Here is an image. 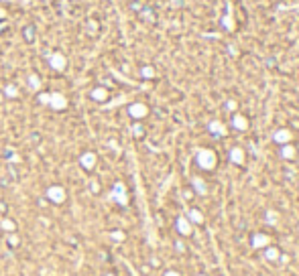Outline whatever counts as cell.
<instances>
[{
    "mask_svg": "<svg viewBox=\"0 0 299 276\" xmlns=\"http://www.w3.org/2000/svg\"><path fill=\"white\" fill-rule=\"evenodd\" d=\"M49 106L53 110H63L67 106V98L59 91H53V94H49Z\"/></svg>",
    "mask_w": 299,
    "mask_h": 276,
    "instance_id": "cell-1",
    "label": "cell"
},
{
    "mask_svg": "<svg viewBox=\"0 0 299 276\" xmlns=\"http://www.w3.org/2000/svg\"><path fill=\"white\" fill-rule=\"evenodd\" d=\"M49 65H51L53 69H57V71H63L65 65H67L65 55H63V53H51V55H49Z\"/></svg>",
    "mask_w": 299,
    "mask_h": 276,
    "instance_id": "cell-2",
    "label": "cell"
},
{
    "mask_svg": "<svg viewBox=\"0 0 299 276\" xmlns=\"http://www.w3.org/2000/svg\"><path fill=\"white\" fill-rule=\"evenodd\" d=\"M47 197H49L53 203H63V201H65V191H63V187L53 185V187L47 189Z\"/></svg>",
    "mask_w": 299,
    "mask_h": 276,
    "instance_id": "cell-3",
    "label": "cell"
},
{
    "mask_svg": "<svg viewBox=\"0 0 299 276\" xmlns=\"http://www.w3.org/2000/svg\"><path fill=\"white\" fill-rule=\"evenodd\" d=\"M112 199H114V201H118L120 205H126V203H129V199H126V193H124V185H122V183H116V185H114Z\"/></svg>",
    "mask_w": 299,
    "mask_h": 276,
    "instance_id": "cell-4",
    "label": "cell"
},
{
    "mask_svg": "<svg viewBox=\"0 0 299 276\" xmlns=\"http://www.w3.org/2000/svg\"><path fill=\"white\" fill-rule=\"evenodd\" d=\"M79 163H82V167L84 169H94V165H96V155L94 153H84L82 155V158H79Z\"/></svg>",
    "mask_w": 299,
    "mask_h": 276,
    "instance_id": "cell-5",
    "label": "cell"
},
{
    "mask_svg": "<svg viewBox=\"0 0 299 276\" xmlns=\"http://www.w3.org/2000/svg\"><path fill=\"white\" fill-rule=\"evenodd\" d=\"M129 112H131V116H132V118H143L145 114H147V108L143 106V104H132Z\"/></svg>",
    "mask_w": 299,
    "mask_h": 276,
    "instance_id": "cell-6",
    "label": "cell"
},
{
    "mask_svg": "<svg viewBox=\"0 0 299 276\" xmlns=\"http://www.w3.org/2000/svg\"><path fill=\"white\" fill-rule=\"evenodd\" d=\"M92 98H94L96 102H104L108 98V91L104 87H96V89H92Z\"/></svg>",
    "mask_w": 299,
    "mask_h": 276,
    "instance_id": "cell-7",
    "label": "cell"
},
{
    "mask_svg": "<svg viewBox=\"0 0 299 276\" xmlns=\"http://www.w3.org/2000/svg\"><path fill=\"white\" fill-rule=\"evenodd\" d=\"M29 87L31 89H39L41 87V79L37 75H29Z\"/></svg>",
    "mask_w": 299,
    "mask_h": 276,
    "instance_id": "cell-8",
    "label": "cell"
},
{
    "mask_svg": "<svg viewBox=\"0 0 299 276\" xmlns=\"http://www.w3.org/2000/svg\"><path fill=\"white\" fill-rule=\"evenodd\" d=\"M0 227H2V229H6V232H15V222L13 220H2V222H0Z\"/></svg>",
    "mask_w": 299,
    "mask_h": 276,
    "instance_id": "cell-9",
    "label": "cell"
},
{
    "mask_svg": "<svg viewBox=\"0 0 299 276\" xmlns=\"http://www.w3.org/2000/svg\"><path fill=\"white\" fill-rule=\"evenodd\" d=\"M4 94H6L8 98H17V96H19V89H17V86H13V84H10V86H6Z\"/></svg>",
    "mask_w": 299,
    "mask_h": 276,
    "instance_id": "cell-10",
    "label": "cell"
},
{
    "mask_svg": "<svg viewBox=\"0 0 299 276\" xmlns=\"http://www.w3.org/2000/svg\"><path fill=\"white\" fill-rule=\"evenodd\" d=\"M39 102L41 104H49V94H41L39 96Z\"/></svg>",
    "mask_w": 299,
    "mask_h": 276,
    "instance_id": "cell-11",
    "label": "cell"
},
{
    "mask_svg": "<svg viewBox=\"0 0 299 276\" xmlns=\"http://www.w3.org/2000/svg\"><path fill=\"white\" fill-rule=\"evenodd\" d=\"M112 238H114V240H122V238H124V234H122V232H114V234H112Z\"/></svg>",
    "mask_w": 299,
    "mask_h": 276,
    "instance_id": "cell-12",
    "label": "cell"
},
{
    "mask_svg": "<svg viewBox=\"0 0 299 276\" xmlns=\"http://www.w3.org/2000/svg\"><path fill=\"white\" fill-rule=\"evenodd\" d=\"M8 240H10V244H13V246H17V244H19V238H17V236H10Z\"/></svg>",
    "mask_w": 299,
    "mask_h": 276,
    "instance_id": "cell-13",
    "label": "cell"
},
{
    "mask_svg": "<svg viewBox=\"0 0 299 276\" xmlns=\"http://www.w3.org/2000/svg\"><path fill=\"white\" fill-rule=\"evenodd\" d=\"M6 17V10L4 8H0V18H4Z\"/></svg>",
    "mask_w": 299,
    "mask_h": 276,
    "instance_id": "cell-14",
    "label": "cell"
},
{
    "mask_svg": "<svg viewBox=\"0 0 299 276\" xmlns=\"http://www.w3.org/2000/svg\"><path fill=\"white\" fill-rule=\"evenodd\" d=\"M22 4H29V0H22Z\"/></svg>",
    "mask_w": 299,
    "mask_h": 276,
    "instance_id": "cell-15",
    "label": "cell"
},
{
    "mask_svg": "<svg viewBox=\"0 0 299 276\" xmlns=\"http://www.w3.org/2000/svg\"><path fill=\"white\" fill-rule=\"evenodd\" d=\"M106 276H114V274H106Z\"/></svg>",
    "mask_w": 299,
    "mask_h": 276,
    "instance_id": "cell-16",
    "label": "cell"
},
{
    "mask_svg": "<svg viewBox=\"0 0 299 276\" xmlns=\"http://www.w3.org/2000/svg\"><path fill=\"white\" fill-rule=\"evenodd\" d=\"M4 2H8V0H4Z\"/></svg>",
    "mask_w": 299,
    "mask_h": 276,
    "instance_id": "cell-17",
    "label": "cell"
}]
</instances>
